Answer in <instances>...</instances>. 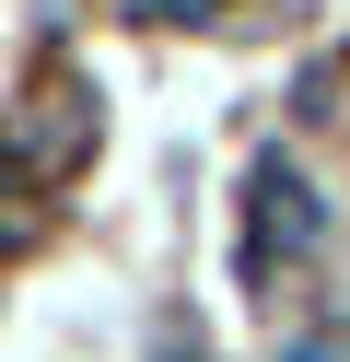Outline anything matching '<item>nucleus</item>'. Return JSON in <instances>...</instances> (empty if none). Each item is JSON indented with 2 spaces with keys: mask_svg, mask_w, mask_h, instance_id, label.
<instances>
[{
  "mask_svg": "<svg viewBox=\"0 0 350 362\" xmlns=\"http://www.w3.org/2000/svg\"><path fill=\"white\" fill-rule=\"evenodd\" d=\"M315 234H327V211H315V187H303V164H257L245 175V281H280V269H303L315 257Z\"/></svg>",
  "mask_w": 350,
  "mask_h": 362,
  "instance_id": "nucleus-1",
  "label": "nucleus"
},
{
  "mask_svg": "<svg viewBox=\"0 0 350 362\" xmlns=\"http://www.w3.org/2000/svg\"><path fill=\"white\" fill-rule=\"evenodd\" d=\"M12 152L59 187V175H82V152H93V94L82 82H35V105H23V129H12Z\"/></svg>",
  "mask_w": 350,
  "mask_h": 362,
  "instance_id": "nucleus-2",
  "label": "nucleus"
},
{
  "mask_svg": "<svg viewBox=\"0 0 350 362\" xmlns=\"http://www.w3.org/2000/svg\"><path fill=\"white\" fill-rule=\"evenodd\" d=\"M35 234H47V175L23 164L12 141H0V257H23Z\"/></svg>",
  "mask_w": 350,
  "mask_h": 362,
  "instance_id": "nucleus-3",
  "label": "nucleus"
},
{
  "mask_svg": "<svg viewBox=\"0 0 350 362\" xmlns=\"http://www.w3.org/2000/svg\"><path fill=\"white\" fill-rule=\"evenodd\" d=\"M222 0H129V24H210Z\"/></svg>",
  "mask_w": 350,
  "mask_h": 362,
  "instance_id": "nucleus-4",
  "label": "nucleus"
},
{
  "mask_svg": "<svg viewBox=\"0 0 350 362\" xmlns=\"http://www.w3.org/2000/svg\"><path fill=\"white\" fill-rule=\"evenodd\" d=\"M280 362H350V351H339V339H292Z\"/></svg>",
  "mask_w": 350,
  "mask_h": 362,
  "instance_id": "nucleus-5",
  "label": "nucleus"
}]
</instances>
